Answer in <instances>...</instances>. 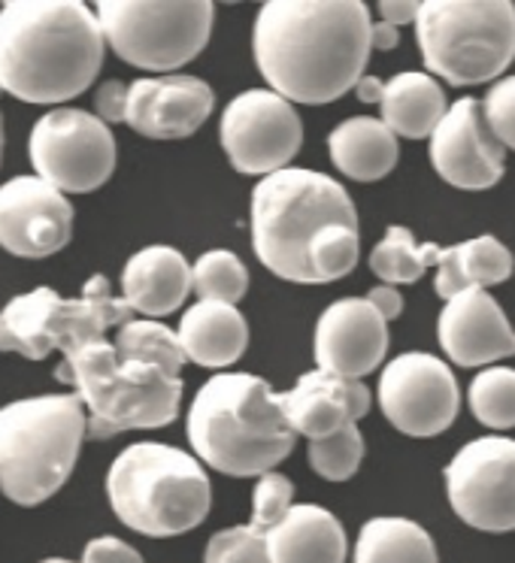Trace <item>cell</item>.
Listing matches in <instances>:
<instances>
[{
  "mask_svg": "<svg viewBox=\"0 0 515 563\" xmlns=\"http://www.w3.org/2000/svg\"><path fill=\"white\" fill-rule=\"evenodd\" d=\"M261 76L292 103H333L358 88L373 52V22L361 0H271L252 31Z\"/></svg>",
  "mask_w": 515,
  "mask_h": 563,
  "instance_id": "cell-1",
  "label": "cell"
},
{
  "mask_svg": "<svg viewBox=\"0 0 515 563\" xmlns=\"http://www.w3.org/2000/svg\"><path fill=\"white\" fill-rule=\"evenodd\" d=\"M107 40L79 0H7L0 7V88L25 103L79 98L100 74Z\"/></svg>",
  "mask_w": 515,
  "mask_h": 563,
  "instance_id": "cell-2",
  "label": "cell"
},
{
  "mask_svg": "<svg viewBox=\"0 0 515 563\" xmlns=\"http://www.w3.org/2000/svg\"><path fill=\"white\" fill-rule=\"evenodd\" d=\"M188 442L200 464L233 478L267 476L295 449L283 397L252 373H219L188 409Z\"/></svg>",
  "mask_w": 515,
  "mask_h": 563,
  "instance_id": "cell-3",
  "label": "cell"
},
{
  "mask_svg": "<svg viewBox=\"0 0 515 563\" xmlns=\"http://www.w3.org/2000/svg\"><path fill=\"white\" fill-rule=\"evenodd\" d=\"M333 224L358 228V212L349 191L325 173L288 167L264 176L252 191V245L280 279L316 285L309 252Z\"/></svg>",
  "mask_w": 515,
  "mask_h": 563,
  "instance_id": "cell-4",
  "label": "cell"
},
{
  "mask_svg": "<svg viewBox=\"0 0 515 563\" xmlns=\"http://www.w3.org/2000/svg\"><path fill=\"white\" fill-rule=\"evenodd\" d=\"M88 409V440H112L124 430L167 428L179 416L183 379L155 364L124 361L110 340L70 349L55 369Z\"/></svg>",
  "mask_w": 515,
  "mask_h": 563,
  "instance_id": "cell-5",
  "label": "cell"
},
{
  "mask_svg": "<svg viewBox=\"0 0 515 563\" xmlns=\"http://www.w3.org/2000/svg\"><path fill=\"white\" fill-rule=\"evenodd\" d=\"M107 497L124 527L167 539L207 521L212 485L195 454L164 442H136L112 461Z\"/></svg>",
  "mask_w": 515,
  "mask_h": 563,
  "instance_id": "cell-6",
  "label": "cell"
},
{
  "mask_svg": "<svg viewBox=\"0 0 515 563\" xmlns=\"http://www.w3.org/2000/svg\"><path fill=\"white\" fill-rule=\"evenodd\" d=\"M88 416L76 394H43L0 406V490L19 506H40L70 478Z\"/></svg>",
  "mask_w": 515,
  "mask_h": 563,
  "instance_id": "cell-7",
  "label": "cell"
},
{
  "mask_svg": "<svg viewBox=\"0 0 515 563\" xmlns=\"http://www.w3.org/2000/svg\"><path fill=\"white\" fill-rule=\"evenodd\" d=\"M416 37L430 74L449 86H482L515 62V3L425 0Z\"/></svg>",
  "mask_w": 515,
  "mask_h": 563,
  "instance_id": "cell-8",
  "label": "cell"
},
{
  "mask_svg": "<svg viewBox=\"0 0 515 563\" xmlns=\"http://www.w3.org/2000/svg\"><path fill=\"white\" fill-rule=\"evenodd\" d=\"M134 321V309L124 297H112L107 276H91L79 297H62L52 288H34L13 297L0 312V352H19L28 361H43L52 352L67 355L91 340H107Z\"/></svg>",
  "mask_w": 515,
  "mask_h": 563,
  "instance_id": "cell-9",
  "label": "cell"
},
{
  "mask_svg": "<svg viewBox=\"0 0 515 563\" xmlns=\"http://www.w3.org/2000/svg\"><path fill=\"white\" fill-rule=\"evenodd\" d=\"M95 13L122 62L173 76L207 49L216 7L209 0H100Z\"/></svg>",
  "mask_w": 515,
  "mask_h": 563,
  "instance_id": "cell-10",
  "label": "cell"
},
{
  "mask_svg": "<svg viewBox=\"0 0 515 563\" xmlns=\"http://www.w3.org/2000/svg\"><path fill=\"white\" fill-rule=\"evenodd\" d=\"M28 155L40 179L64 195H88L116 170V136L95 112L64 107L34 124Z\"/></svg>",
  "mask_w": 515,
  "mask_h": 563,
  "instance_id": "cell-11",
  "label": "cell"
},
{
  "mask_svg": "<svg viewBox=\"0 0 515 563\" xmlns=\"http://www.w3.org/2000/svg\"><path fill=\"white\" fill-rule=\"evenodd\" d=\"M219 140L233 170L243 176H273L288 170L300 152L304 122L292 100L271 88H252L224 107Z\"/></svg>",
  "mask_w": 515,
  "mask_h": 563,
  "instance_id": "cell-12",
  "label": "cell"
},
{
  "mask_svg": "<svg viewBox=\"0 0 515 563\" xmlns=\"http://www.w3.org/2000/svg\"><path fill=\"white\" fill-rule=\"evenodd\" d=\"M446 494L464 525L485 533L515 530V440L467 442L446 466Z\"/></svg>",
  "mask_w": 515,
  "mask_h": 563,
  "instance_id": "cell-13",
  "label": "cell"
},
{
  "mask_svg": "<svg viewBox=\"0 0 515 563\" xmlns=\"http://www.w3.org/2000/svg\"><path fill=\"white\" fill-rule=\"evenodd\" d=\"M380 406L392 428L428 440L452 428L461 391L446 361L428 352H404L382 369Z\"/></svg>",
  "mask_w": 515,
  "mask_h": 563,
  "instance_id": "cell-14",
  "label": "cell"
},
{
  "mask_svg": "<svg viewBox=\"0 0 515 563\" xmlns=\"http://www.w3.org/2000/svg\"><path fill=\"white\" fill-rule=\"evenodd\" d=\"M74 207L40 176L0 185V249L15 257H50L70 243Z\"/></svg>",
  "mask_w": 515,
  "mask_h": 563,
  "instance_id": "cell-15",
  "label": "cell"
},
{
  "mask_svg": "<svg viewBox=\"0 0 515 563\" xmlns=\"http://www.w3.org/2000/svg\"><path fill=\"white\" fill-rule=\"evenodd\" d=\"M430 164L454 188L485 191L506 173V148L491 134L485 110L476 98H461L449 107L430 136Z\"/></svg>",
  "mask_w": 515,
  "mask_h": 563,
  "instance_id": "cell-16",
  "label": "cell"
},
{
  "mask_svg": "<svg viewBox=\"0 0 515 563\" xmlns=\"http://www.w3.org/2000/svg\"><path fill=\"white\" fill-rule=\"evenodd\" d=\"M388 352V321L368 297H340L316 321L313 355L331 376L361 382L380 367Z\"/></svg>",
  "mask_w": 515,
  "mask_h": 563,
  "instance_id": "cell-17",
  "label": "cell"
},
{
  "mask_svg": "<svg viewBox=\"0 0 515 563\" xmlns=\"http://www.w3.org/2000/svg\"><path fill=\"white\" fill-rule=\"evenodd\" d=\"M212 107L216 95L197 76H146L128 88L124 124L149 140H185L197 134Z\"/></svg>",
  "mask_w": 515,
  "mask_h": 563,
  "instance_id": "cell-18",
  "label": "cell"
},
{
  "mask_svg": "<svg viewBox=\"0 0 515 563\" xmlns=\"http://www.w3.org/2000/svg\"><path fill=\"white\" fill-rule=\"evenodd\" d=\"M437 340L458 367H489L515 355L513 328L485 288H470L442 307Z\"/></svg>",
  "mask_w": 515,
  "mask_h": 563,
  "instance_id": "cell-19",
  "label": "cell"
},
{
  "mask_svg": "<svg viewBox=\"0 0 515 563\" xmlns=\"http://www.w3.org/2000/svg\"><path fill=\"white\" fill-rule=\"evenodd\" d=\"M288 424L295 433H304L309 442L328 440L349 424H355L370 412V397L364 382L340 379L325 369L304 373L292 391L280 394Z\"/></svg>",
  "mask_w": 515,
  "mask_h": 563,
  "instance_id": "cell-20",
  "label": "cell"
},
{
  "mask_svg": "<svg viewBox=\"0 0 515 563\" xmlns=\"http://www.w3.org/2000/svg\"><path fill=\"white\" fill-rule=\"evenodd\" d=\"M191 291V264L171 245H146L128 257L122 269V297L146 319H164L176 312Z\"/></svg>",
  "mask_w": 515,
  "mask_h": 563,
  "instance_id": "cell-21",
  "label": "cell"
},
{
  "mask_svg": "<svg viewBox=\"0 0 515 563\" xmlns=\"http://www.w3.org/2000/svg\"><path fill=\"white\" fill-rule=\"evenodd\" d=\"M267 551L271 563H346L349 542L337 515L313 503H295L292 512L267 530Z\"/></svg>",
  "mask_w": 515,
  "mask_h": 563,
  "instance_id": "cell-22",
  "label": "cell"
},
{
  "mask_svg": "<svg viewBox=\"0 0 515 563\" xmlns=\"http://www.w3.org/2000/svg\"><path fill=\"white\" fill-rule=\"evenodd\" d=\"M176 333L185 357L207 369L231 367L233 361L243 357L249 345V324L243 312L231 303H212V300H200L185 309Z\"/></svg>",
  "mask_w": 515,
  "mask_h": 563,
  "instance_id": "cell-23",
  "label": "cell"
},
{
  "mask_svg": "<svg viewBox=\"0 0 515 563\" xmlns=\"http://www.w3.org/2000/svg\"><path fill=\"white\" fill-rule=\"evenodd\" d=\"M513 252L497 236H476L467 243L440 249L437 273H434V291L449 303L452 297L464 295L470 288L501 285L513 276Z\"/></svg>",
  "mask_w": 515,
  "mask_h": 563,
  "instance_id": "cell-24",
  "label": "cell"
},
{
  "mask_svg": "<svg viewBox=\"0 0 515 563\" xmlns=\"http://www.w3.org/2000/svg\"><path fill=\"white\" fill-rule=\"evenodd\" d=\"M328 152L337 170L355 183H380L397 164V136L382 119L352 115L328 136Z\"/></svg>",
  "mask_w": 515,
  "mask_h": 563,
  "instance_id": "cell-25",
  "label": "cell"
},
{
  "mask_svg": "<svg viewBox=\"0 0 515 563\" xmlns=\"http://www.w3.org/2000/svg\"><path fill=\"white\" fill-rule=\"evenodd\" d=\"M380 112V119L394 136L430 140L446 119L449 103H446V95H442L440 82L434 76L406 70V74L392 76L385 82Z\"/></svg>",
  "mask_w": 515,
  "mask_h": 563,
  "instance_id": "cell-26",
  "label": "cell"
},
{
  "mask_svg": "<svg viewBox=\"0 0 515 563\" xmlns=\"http://www.w3.org/2000/svg\"><path fill=\"white\" fill-rule=\"evenodd\" d=\"M352 563H440L437 545L409 518H370L358 530Z\"/></svg>",
  "mask_w": 515,
  "mask_h": 563,
  "instance_id": "cell-27",
  "label": "cell"
},
{
  "mask_svg": "<svg viewBox=\"0 0 515 563\" xmlns=\"http://www.w3.org/2000/svg\"><path fill=\"white\" fill-rule=\"evenodd\" d=\"M440 245H416L413 231L404 224H392L382 243L370 252V269L382 285H413L425 276V269L437 267Z\"/></svg>",
  "mask_w": 515,
  "mask_h": 563,
  "instance_id": "cell-28",
  "label": "cell"
},
{
  "mask_svg": "<svg viewBox=\"0 0 515 563\" xmlns=\"http://www.w3.org/2000/svg\"><path fill=\"white\" fill-rule=\"evenodd\" d=\"M116 352L124 361H143V364H155L164 373H171L179 379L185 367V349L179 343V333L171 331L167 324L155 319H134L122 324L116 331Z\"/></svg>",
  "mask_w": 515,
  "mask_h": 563,
  "instance_id": "cell-29",
  "label": "cell"
},
{
  "mask_svg": "<svg viewBox=\"0 0 515 563\" xmlns=\"http://www.w3.org/2000/svg\"><path fill=\"white\" fill-rule=\"evenodd\" d=\"M191 282L200 300L237 307L249 291V269L228 249H212L197 257V264L191 267Z\"/></svg>",
  "mask_w": 515,
  "mask_h": 563,
  "instance_id": "cell-30",
  "label": "cell"
},
{
  "mask_svg": "<svg viewBox=\"0 0 515 563\" xmlns=\"http://www.w3.org/2000/svg\"><path fill=\"white\" fill-rule=\"evenodd\" d=\"M467 404L479 424L494 430L515 428V369L485 367L470 382Z\"/></svg>",
  "mask_w": 515,
  "mask_h": 563,
  "instance_id": "cell-31",
  "label": "cell"
},
{
  "mask_svg": "<svg viewBox=\"0 0 515 563\" xmlns=\"http://www.w3.org/2000/svg\"><path fill=\"white\" fill-rule=\"evenodd\" d=\"M364 452H368V445H364L361 428L349 424L328 440L309 442V466L328 482H346L358 473Z\"/></svg>",
  "mask_w": 515,
  "mask_h": 563,
  "instance_id": "cell-32",
  "label": "cell"
},
{
  "mask_svg": "<svg viewBox=\"0 0 515 563\" xmlns=\"http://www.w3.org/2000/svg\"><path fill=\"white\" fill-rule=\"evenodd\" d=\"M204 563H271L267 533H261V530L252 525L219 530V533L207 542Z\"/></svg>",
  "mask_w": 515,
  "mask_h": 563,
  "instance_id": "cell-33",
  "label": "cell"
},
{
  "mask_svg": "<svg viewBox=\"0 0 515 563\" xmlns=\"http://www.w3.org/2000/svg\"><path fill=\"white\" fill-rule=\"evenodd\" d=\"M295 506V482L283 473H267L258 478L255 494H252V521L261 533H267L283 521Z\"/></svg>",
  "mask_w": 515,
  "mask_h": 563,
  "instance_id": "cell-34",
  "label": "cell"
},
{
  "mask_svg": "<svg viewBox=\"0 0 515 563\" xmlns=\"http://www.w3.org/2000/svg\"><path fill=\"white\" fill-rule=\"evenodd\" d=\"M482 110H485L491 134L501 140L503 148L515 152V76L497 79L489 88V98L482 100Z\"/></svg>",
  "mask_w": 515,
  "mask_h": 563,
  "instance_id": "cell-35",
  "label": "cell"
},
{
  "mask_svg": "<svg viewBox=\"0 0 515 563\" xmlns=\"http://www.w3.org/2000/svg\"><path fill=\"white\" fill-rule=\"evenodd\" d=\"M79 563H143V558L119 537H98L88 542Z\"/></svg>",
  "mask_w": 515,
  "mask_h": 563,
  "instance_id": "cell-36",
  "label": "cell"
},
{
  "mask_svg": "<svg viewBox=\"0 0 515 563\" xmlns=\"http://www.w3.org/2000/svg\"><path fill=\"white\" fill-rule=\"evenodd\" d=\"M128 88L119 79H110V82H103L98 88V95H95V115H98L100 122L107 124H119L124 122V112H128Z\"/></svg>",
  "mask_w": 515,
  "mask_h": 563,
  "instance_id": "cell-37",
  "label": "cell"
},
{
  "mask_svg": "<svg viewBox=\"0 0 515 563\" xmlns=\"http://www.w3.org/2000/svg\"><path fill=\"white\" fill-rule=\"evenodd\" d=\"M368 303L380 312L385 321H394L404 312V297L394 285H376L368 291Z\"/></svg>",
  "mask_w": 515,
  "mask_h": 563,
  "instance_id": "cell-38",
  "label": "cell"
},
{
  "mask_svg": "<svg viewBox=\"0 0 515 563\" xmlns=\"http://www.w3.org/2000/svg\"><path fill=\"white\" fill-rule=\"evenodd\" d=\"M376 10L382 13V22L401 27V25H409V22H416L421 3H418V0H382Z\"/></svg>",
  "mask_w": 515,
  "mask_h": 563,
  "instance_id": "cell-39",
  "label": "cell"
},
{
  "mask_svg": "<svg viewBox=\"0 0 515 563\" xmlns=\"http://www.w3.org/2000/svg\"><path fill=\"white\" fill-rule=\"evenodd\" d=\"M355 95L361 103H382V95H385V82L376 79V76H364L361 82H358Z\"/></svg>",
  "mask_w": 515,
  "mask_h": 563,
  "instance_id": "cell-40",
  "label": "cell"
},
{
  "mask_svg": "<svg viewBox=\"0 0 515 563\" xmlns=\"http://www.w3.org/2000/svg\"><path fill=\"white\" fill-rule=\"evenodd\" d=\"M397 43H401L397 27L388 25V22H376V25H373V49L388 52V49H394Z\"/></svg>",
  "mask_w": 515,
  "mask_h": 563,
  "instance_id": "cell-41",
  "label": "cell"
},
{
  "mask_svg": "<svg viewBox=\"0 0 515 563\" xmlns=\"http://www.w3.org/2000/svg\"><path fill=\"white\" fill-rule=\"evenodd\" d=\"M0 152H3V119H0Z\"/></svg>",
  "mask_w": 515,
  "mask_h": 563,
  "instance_id": "cell-42",
  "label": "cell"
},
{
  "mask_svg": "<svg viewBox=\"0 0 515 563\" xmlns=\"http://www.w3.org/2000/svg\"><path fill=\"white\" fill-rule=\"evenodd\" d=\"M43 563H70V561H64V558H50V561H43Z\"/></svg>",
  "mask_w": 515,
  "mask_h": 563,
  "instance_id": "cell-43",
  "label": "cell"
}]
</instances>
